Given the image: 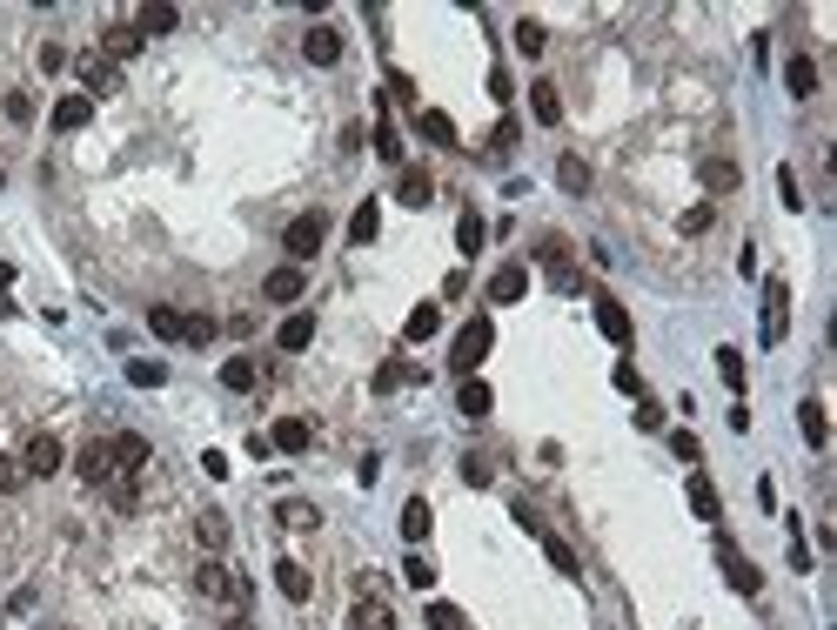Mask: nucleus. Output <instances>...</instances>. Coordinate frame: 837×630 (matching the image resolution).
<instances>
[{
  "label": "nucleus",
  "mask_w": 837,
  "mask_h": 630,
  "mask_svg": "<svg viewBox=\"0 0 837 630\" xmlns=\"http://www.w3.org/2000/svg\"><path fill=\"white\" fill-rule=\"evenodd\" d=\"M322 242H329V215H322V208H302V215L282 228V248H288V262H295V269H302Z\"/></svg>",
  "instance_id": "nucleus-1"
},
{
  "label": "nucleus",
  "mask_w": 837,
  "mask_h": 630,
  "mask_svg": "<svg viewBox=\"0 0 837 630\" xmlns=\"http://www.w3.org/2000/svg\"><path fill=\"white\" fill-rule=\"evenodd\" d=\"M195 590L208 597V604H242V597H248V584H242V577H235L221 557H208V563L195 570Z\"/></svg>",
  "instance_id": "nucleus-2"
},
{
  "label": "nucleus",
  "mask_w": 837,
  "mask_h": 630,
  "mask_svg": "<svg viewBox=\"0 0 837 630\" xmlns=\"http://www.w3.org/2000/svg\"><path fill=\"white\" fill-rule=\"evenodd\" d=\"M489 349H496V322L476 315V322H463V336H456V349H449V369H476Z\"/></svg>",
  "instance_id": "nucleus-3"
},
{
  "label": "nucleus",
  "mask_w": 837,
  "mask_h": 630,
  "mask_svg": "<svg viewBox=\"0 0 837 630\" xmlns=\"http://www.w3.org/2000/svg\"><path fill=\"white\" fill-rule=\"evenodd\" d=\"M784 329H791V289H784V282H764V322H757V336L777 349Z\"/></svg>",
  "instance_id": "nucleus-4"
},
{
  "label": "nucleus",
  "mask_w": 837,
  "mask_h": 630,
  "mask_svg": "<svg viewBox=\"0 0 837 630\" xmlns=\"http://www.w3.org/2000/svg\"><path fill=\"white\" fill-rule=\"evenodd\" d=\"M74 476H81L88 490H108L114 483V450L108 443H81V450H74Z\"/></svg>",
  "instance_id": "nucleus-5"
},
{
  "label": "nucleus",
  "mask_w": 837,
  "mask_h": 630,
  "mask_svg": "<svg viewBox=\"0 0 837 630\" xmlns=\"http://www.w3.org/2000/svg\"><path fill=\"white\" fill-rule=\"evenodd\" d=\"M61 463H67L61 436H47V429H41V436H27V450H21V470H27V476H54Z\"/></svg>",
  "instance_id": "nucleus-6"
},
{
  "label": "nucleus",
  "mask_w": 837,
  "mask_h": 630,
  "mask_svg": "<svg viewBox=\"0 0 837 630\" xmlns=\"http://www.w3.org/2000/svg\"><path fill=\"white\" fill-rule=\"evenodd\" d=\"M543 262H550V282H556L563 295H576V289H583V269L570 262V248H563V235H543Z\"/></svg>",
  "instance_id": "nucleus-7"
},
{
  "label": "nucleus",
  "mask_w": 837,
  "mask_h": 630,
  "mask_svg": "<svg viewBox=\"0 0 837 630\" xmlns=\"http://www.w3.org/2000/svg\"><path fill=\"white\" fill-rule=\"evenodd\" d=\"M717 557H724L730 590H737V597H757V590H764V570H757L750 557H737V550H730V537H717Z\"/></svg>",
  "instance_id": "nucleus-8"
},
{
  "label": "nucleus",
  "mask_w": 837,
  "mask_h": 630,
  "mask_svg": "<svg viewBox=\"0 0 837 630\" xmlns=\"http://www.w3.org/2000/svg\"><path fill=\"white\" fill-rule=\"evenodd\" d=\"M108 450H114V476H134L141 463H148V436L121 429V436H108Z\"/></svg>",
  "instance_id": "nucleus-9"
},
{
  "label": "nucleus",
  "mask_w": 837,
  "mask_h": 630,
  "mask_svg": "<svg viewBox=\"0 0 837 630\" xmlns=\"http://www.w3.org/2000/svg\"><path fill=\"white\" fill-rule=\"evenodd\" d=\"M596 329L617 342V349H630V315H623L617 295H596Z\"/></svg>",
  "instance_id": "nucleus-10"
},
{
  "label": "nucleus",
  "mask_w": 837,
  "mask_h": 630,
  "mask_svg": "<svg viewBox=\"0 0 837 630\" xmlns=\"http://www.w3.org/2000/svg\"><path fill=\"white\" fill-rule=\"evenodd\" d=\"M349 630H396V610L382 597H355L349 604Z\"/></svg>",
  "instance_id": "nucleus-11"
},
{
  "label": "nucleus",
  "mask_w": 837,
  "mask_h": 630,
  "mask_svg": "<svg viewBox=\"0 0 837 630\" xmlns=\"http://www.w3.org/2000/svg\"><path fill=\"white\" fill-rule=\"evenodd\" d=\"M523 289H529V275L516 269V262H503V269L489 275V302H496V309H509V302H523Z\"/></svg>",
  "instance_id": "nucleus-12"
},
{
  "label": "nucleus",
  "mask_w": 837,
  "mask_h": 630,
  "mask_svg": "<svg viewBox=\"0 0 837 630\" xmlns=\"http://www.w3.org/2000/svg\"><path fill=\"white\" fill-rule=\"evenodd\" d=\"M429 195H436L429 168H402V175H396V202L402 208H429Z\"/></svg>",
  "instance_id": "nucleus-13"
},
{
  "label": "nucleus",
  "mask_w": 837,
  "mask_h": 630,
  "mask_svg": "<svg viewBox=\"0 0 837 630\" xmlns=\"http://www.w3.org/2000/svg\"><path fill=\"white\" fill-rule=\"evenodd\" d=\"M141 54V34H134V21H114L108 34H101V61H134Z\"/></svg>",
  "instance_id": "nucleus-14"
},
{
  "label": "nucleus",
  "mask_w": 837,
  "mask_h": 630,
  "mask_svg": "<svg viewBox=\"0 0 837 630\" xmlns=\"http://www.w3.org/2000/svg\"><path fill=\"white\" fill-rule=\"evenodd\" d=\"M456 409H463V416H489V409H496V389H489L483 376H463V383H456Z\"/></svg>",
  "instance_id": "nucleus-15"
},
{
  "label": "nucleus",
  "mask_w": 837,
  "mask_h": 630,
  "mask_svg": "<svg viewBox=\"0 0 837 630\" xmlns=\"http://www.w3.org/2000/svg\"><path fill=\"white\" fill-rule=\"evenodd\" d=\"M302 54H309L315 68H335V61H342V34H335V27H309Z\"/></svg>",
  "instance_id": "nucleus-16"
},
{
  "label": "nucleus",
  "mask_w": 837,
  "mask_h": 630,
  "mask_svg": "<svg viewBox=\"0 0 837 630\" xmlns=\"http://www.w3.org/2000/svg\"><path fill=\"white\" fill-rule=\"evenodd\" d=\"M416 135L429 141V148H456V121H449L442 108H422L416 114Z\"/></svg>",
  "instance_id": "nucleus-17"
},
{
  "label": "nucleus",
  "mask_w": 837,
  "mask_h": 630,
  "mask_svg": "<svg viewBox=\"0 0 837 630\" xmlns=\"http://www.w3.org/2000/svg\"><path fill=\"white\" fill-rule=\"evenodd\" d=\"M309 436H315V429L302 423V416H282V423L268 429V443H275V450H288V456H302V450H309Z\"/></svg>",
  "instance_id": "nucleus-18"
},
{
  "label": "nucleus",
  "mask_w": 837,
  "mask_h": 630,
  "mask_svg": "<svg viewBox=\"0 0 837 630\" xmlns=\"http://www.w3.org/2000/svg\"><path fill=\"white\" fill-rule=\"evenodd\" d=\"M275 584H282V597H288V604H309V597H315V584H309V570H302V563H275Z\"/></svg>",
  "instance_id": "nucleus-19"
},
{
  "label": "nucleus",
  "mask_w": 837,
  "mask_h": 630,
  "mask_svg": "<svg viewBox=\"0 0 837 630\" xmlns=\"http://www.w3.org/2000/svg\"><path fill=\"white\" fill-rule=\"evenodd\" d=\"M529 114H536L543 128L563 121V94H556V81H536V88H529Z\"/></svg>",
  "instance_id": "nucleus-20"
},
{
  "label": "nucleus",
  "mask_w": 837,
  "mask_h": 630,
  "mask_svg": "<svg viewBox=\"0 0 837 630\" xmlns=\"http://www.w3.org/2000/svg\"><path fill=\"white\" fill-rule=\"evenodd\" d=\"M797 429H804L811 450H824V443H831V416H824V403H797Z\"/></svg>",
  "instance_id": "nucleus-21"
},
{
  "label": "nucleus",
  "mask_w": 837,
  "mask_h": 630,
  "mask_svg": "<svg viewBox=\"0 0 837 630\" xmlns=\"http://www.w3.org/2000/svg\"><path fill=\"white\" fill-rule=\"evenodd\" d=\"M275 523H282V530H315V523H322V510H315V503H302V496H282V503H275Z\"/></svg>",
  "instance_id": "nucleus-22"
},
{
  "label": "nucleus",
  "mask_w": 837,
  "mask_h": 630,
  "mask_svg": "<svg viewBox=\"0 0 837 630\" xmlns=\"http://www.w3.org/2000/svg\"><path fill=\"white\" fill-rule=\"evenodd\" d=\"M784 81H791L797 101H811V94H817V61H811V54H791V61H784Z\"/></svg>",
  "instance_id": "nucleus-23"
},
{
  "label": "nucleus",
  "mask_w": 837,
  "mask_h": 630,
  "mask_svg": "<svg viewBox=\"0 0 837 630\" xmlns=\"http://www.w3.org/2000/svg\"><path fill=\"white\" fill-rule=\"evenodd\" d=\"M88 114H94L88 94H67V101H54V128H61V135H74V128H88Z\"/></svg>",
  "instance_id": "nucleus-24"
},
{
  "label": "nucleus",
  "mask_w": 837,
  "mask_h": 630,
  "mask_svg": "<svg viewBox=\"0 0 837 630\" xmlns=\"http://www.w3.org/2000/svg\"><path fill=\"white\" fill-rule=\"evenodd\" d=\"M221 383L235 389V396H255V389H262V369L248 356H235V362H221Z\"/></svg>",
  "instance_id": "nucleus-25"
},
{
  "label": "nucleus",
  "mask_w": 837,
  "mask_h": 630,
  "mask_svg": "<svg viewBox=\"0 0 837 630\" xmlns=\"http://www.w3.org/2000/svg\"><path fill=\"white\" fill-rule=\"evenodd\" d=\"M175 27H181V14H175V7H161V0L134 14V34H141V41H148V34H175Z\"/></svg>",
  "instance_id": "nucleus-26"
},
{
  "label": "nucleus",
  "mask_w": 837,
  "mask_h": 630,
  "mask_svg": "<svg viewBox=\"0 0 837 630\" xmlns=\"http://www.w3.org/2000/svg\"><path fill=\"white\" fill-rule=\"evenodd\" d=\"M262 295H268V302H295V295H302V269H295V262H282V269L262 282Z\"/></svg>",
  "instance_id": "nucleus-27"
},
{
  "label": "nucleus",
  "mask_w": 837,
  "mask_h": 630,
  "mask_svg": "<svg viewBox=\"0 0 837 630\" xmlns=\"http://www.w3.org/2000/svg\"><path fill=\"white\" fill-rule=\"evenodd\" d=\"M275 342H282L288 356H295V349H309V342H315V315H288L282 329H275Z\"/></svg>",
  "instance_id": "nucleus-28"
},
{
  "label": "nucleus",
  "mask_w": 837,
  "mask_h": 630,
  "mask_svg": "<svg viewBox=\"0 0 837 630\" xmlns=\"http://www.w3.org/2000/svg\"><path fill=\"white\" fill-rule=\"evenodd\" d=\"M683 496H690V510H697L704 523H717L724 503H717V483H710V476H690V490H683Z\"/></svg>",
  "instance_id": "nucleus-29"
},
{
  "label": "nucleus",
  "mask_w": 837,
  "mask_h": 630,
  "mask_svg": "<svg viewBox=\"0 0 837 630\" xmlns=\"http://www.w3.org/2000/svg\"><path fill=\"white\" fill-rule=\"evenodd\" d=\"M195 537H201V550H208V557H221V550H228V517H215V510H201Z\"/></svg>",
  "instance_id": "nucleus-30"
},
{
  "label": "nucleus",
  "mask_w": 837,
  "mask_h": 630,
  "mask_svg": "<svg viewBox=\"0 0 837 630\" xmlns=\"http://www.w3.org/2000/svg\"><path fill=\"white\" fill-rule=\"evenodd\" d=\"M81 81H88L94 94H114V88H121V68H114V61H101V54H94V61H81Z\"/></svg>",
  "instance_id": "nucleus-31"
},
{
  "label": "nucleus",
  "mask_w": 837,
  "mask_h": 630,
  "mask_svg": "<svg viewBox=\"0 0 837 630\" xmlns=\"http://www.w3.org/2000/svg\"><path fill=\"white\" fill-rule=\"evenodd\" d=\"M375 235H382V202H362L349 215V242H375Z\"/></svg>",
  "instance_id": "nucleus-32"
},
{
  "label": "nucleus",
  "mask_w": 837,
  "mask_h": 630,
  "mask_svg": "<svg viewBox=\"0 0 837 630\" xmlns=\"http://www.w3.org/2000/svg\"><path fill=\"white\" fill-rule=\"evenodd\" d=\"M429 523H436V517H429V503H422V496H409V503H402V537L422 543V537H429Z\"/></svg>",
  "instance_id": "nucleus-33"
},
{
  "label": "nucleus",
  "mask_w": 837,
  "mask_h": 630,
  "mask_svg": "<svg viewBox=\"0 0 837 630\" xmlns=\"http://www.w3.org/2000/svg\"><path fill=\"white\" fill-rule=\"evenodd\" d=\"M108 510H121V517L141 510V483H134V476H114V483H108Z\"/></svg>",
  "instance_id": "nucleus-34"
},
{
  "label": "nucleus",
  "mask_w": 837,
  "mask_h": 630,
  "mask_svg": "<svg viewBox=\"0 0 837 630\" xmlns=\"http://www.w3.org/2000/svg\"><path fill=\"white\" fill-rule=\"evenodd\" d=\"M442 329V309L436 302H416V309H409V342H429Z\"/></svg>",
  "instance_id": "nucleus-35"
},
{
  "label": "nucleus",
  "mask_w": 837,
  "mask_h": 630,
  "mask_svg": "<svg viewBox=\"0 0 837 630\" xmlns=\"http://www.w3.org/2000/svg\"><path fill=\"white\" fill-rule=\"evenodd\" d=\"M489 242V222H483V215H469V208H463V222H456V248H463V255H476V248H483Z\"/></svg>",
  "instance_id": "nucleus-36"
},
{
  "label": "nucleus",
  "mask_w": 837,
  "mask_h": 630,
  "mask_svg": "<svg viewBox=\"0 0 837 630\" xmlns=\"http://www.w3.org/2000/svg\"><path fill=\"white\" fill-rule=\"evenodd\" d=\"M704 188H737V161H724V155H704Z\"/></svg>",
  "instance_id": "nucleus-37"
},
{
  "label": "nucleus",
  "mask_w": 837,
  "mask_h": 630,
  "mask_svg": "<svg viewBox=\"0 0 837 630\" xmlns=\"http://www.w3.org/2000/svg\"><path fill=\"white\" fill-rule=\"evenodd\" d=\"M181 322H188V315L168 309V302H161V309H148V329H155L161 342H181Z\"/></svg>",
  "instance_id": "nucleus-38"
},
{
  "label": "nucleus",
  "mask_w": 837,
  "mask_h": 630,
  "mask_svg": "<svg viewBox=\"0 0 837 630\" xmlns=\"http://www.w3.org/2000/svg\"><path fill=\"white\" fill-rule=\"evenodd\" d=\"M556 181H563V188H570V195H583V188H590V161L563 155V161H556Z\"/></svg>",
  "instance_id": "nucleus-39"
},
{
  "label": "nucleus",
  "mask_w": 837,
  "mask_h": 630,
  "mask_svg": "<svg viewBox=\"0 0 837 630\" xmlns=\"http://www.w3.org/2000/svg\"><path fill=\"white\" fill-rule=\"evenodd\" d=\"M543 47H550V34H543V21H516V54H529V61H536Z\"/></svg>",
  "instance_id": "nucleus-40"
},
{
  "label": "nucleus",
  "mask_w": 837,
  "mask_h": 630,
  "mask_svg": "<svg viewBox=\"0 0 837 630\" xmlns=\"http://www.w3.org/2000/svg\"><path fill=\"white\" fill-rule=\"evenodd\" d=\"M215 336H221V322H208V315H188V322H181V342H195V349H208Z\"/></svg>",
  "instance_id": "nucleus-41"
},
{
  "label": "nucleus",
  "mask_w": 837,
  "mask_h": 630,
  "mask_svg": "<svg viewBox=\"0 0 837 630\" xmlns=\"http://www.w3.org/2000/svg\"><path fill=\"white\" fill-rule=\"evenodd\" d=\"M409 376H416L409 362H382V369H375V396H389V389H402Z\"/></svg>",
  "instance_id": "nucleus-42"
},
{
  "label": "nucleus",
  "mask_w": 837,
  "mask_h": 630,
  "mask_svg": "<svg viewBox=\"0 0 837 630\" xmlns=\"http://www.w3.org/2000/svg\"><path fill=\"white\" fill-rule=\"evenodd\" d=\"M429 630H469V617L456 604H442V597H436V604H429Z\"/></svg>",
  "instance_id": "nucleus-43"
},
{
  "label": "nucleus",
  "mask_w": 837,
  "mask_h": 630,
  "mask_svg": "<svg viewBox=\"0 0 837 630\" xmlns=\"http://www.w3.org/2000/svg\"><path fill=\"white\" fill-rule=\"evenodd\" d=\"M128 383L134 389H161V383H168V369H161V362H128Z\"/></svg>",
  "instance_id": "nucleus-44"
},
{
  "label": "nucleus",
  "mask_w": 837,
  "mask_h": 630,
  "mask_svg": "<svg viewBox=\"0 0 837 630\" xmlns=\"http://www.w3.org/2000/svg\"><path fill=\"white\" fill-rule=\"evenodd\" d=\"M543 557H550L556 570H563V577H576V550H570L563 537H543Z\"/></svg>",
  "instance_id": "nucleus-45"
},
{
  "label": "nucleus",
  "mask_w": 837,
  "mask_h": 630,
  "mask_svg": "<svg viewBox=\"0 0 837 630\" xmlns=\"http://www.w3.org/2000/svg\"><path fill=\"white\" fill-rule=\"evenodd\" d=\"M375 155H382V161H396V155H402V135H396V121H375Z\"/></svg>",
  "instance_id": "nucleus-46"
},
{
  "label": "nucleus",
  "mask_w": 837,
  "mask_h": 630,
  "mask_svg": "<svg viewBox=\"0 0 837 630\" xmlns=\"http://www.w3.org/2000/svg\"><path fill=\"white\" fill-rule=\"evenodd\" d=\"M717 376H724L730 389H744V356H737V349H717Z\"/></svg>",
  "instance_id": "nucleus-47"
},
{
  "label": "nucleus",
  "mask_w": 837,
  "mask_h": 630,
  "mask_svg": "<svg viewBox=\"0 0 837 630\" xmlns=\"http://www.w3.org/2000/svg\"><path fill=\"white\" fill-rule=\"evenodd\" d=\"M0 108H7V121H14V128H21V121H34V94H7V101H0Z\"/></svg>",
  "instance_id": "nucleus-48"
},
{
  "label": "nucleus",
  "mask_w": 837,
  "mask_h": 630,
  "mask_svg": "<svg viewBox=\"0 0 837 630\" xmlns=\"http://www.w3.org/2000/svg\"><path fill=\"white\" fill-rule=\"evenodd\" d=\"M509 148H516V121H496V128H489V155H509Z\"/></svg>",
  "instance_id": "nucleus-49"
},
{
  "label": "nucleus",
  "mask_w": 837,
  "mask_h": 630,
  "mask_svg": "<svg viewBox=\"0 0 837 630\" xmlns=\"http://www.w3.org/2000/svg\"><path fill=\"white\" fill-rule=\"evenodd\" d=\"M21 483H27V470H21V456H0V490L14 496V490H21Z\"/></svg>",
  "instance_id": "nucleus-50"
},
{
  "label": "nucleus",
  "mask_w": 837,
  "mask_h": 630,
  "mask_svg": "<svg viewBox=\"0 0 837 630\" xmlns=\"http://www.w3.org/2000/svg\"><path fill=\"white\" fill-rule=\"evenodd\" d=\"M402 577H409L416 590H429V584H436V563H429V557H409V570H402Z\"/></svg>",
  "instance_id": "nucleus-51"
},
{
  "label": "nucleus",
  "mask_w": 837,
  "mask_h": 630,
  "mask_svg": "<svg viewBox=\"0 0 837 630\" xmlns=\"http://www.w3.org/2000/svg\"><path fill=\"white\" fill-rule=\"evenodd\" d=\"M637 429H663V409L650 396H637Z\"/></svg>",
  "instance_id": "nucleus-52"
},
{
  "label": "nucleus",
  "mask_w": 837,
  "mask_h": 630,
  "mask_svg": "<svg viewBox=\"0 0 837 630\" xmlns=\"http://www.w3.org/2000/svg\"><path fill=\"white\" fill-rule=\"evenodd\" d=\"M41 68H47V74H61V68H67V47H61V41H47V47H41Z\"/></svg>",
  "instance_id": "nucleus-53"
},
{
  "label": "nucleus",
  "mask_w": 837,
  "mask_h": 630,
  "mask_svg": "<svg viewBox=\"0 0 837 630\" xmlns=\"http://www.w3.org/2000/svg\"><path fill=\"white\" fill-rule=\"evenodd\" d=\"M670 450H677L683 463H697V436H690V429H677V436H670Z\"/></svg>",
  "instance_id": "nucleus-54"
},
{
  "label": "nucleus",
  "mask_w": 837,
  "mask_h": 630,
  "mask_svg": "<svg viewBox=\"0 0 837 630\" xmlns=\"http://www.w3.org/2000/svg\"><path fill=\"white\" fill-rule=\"evenodd\" d=\"M777 195H784V208H797V175L791 168H777Z\"/></svg>",
  "instance_id": "nucleus-55"
},
{
  "label": "nucleus",
  "mask_w": 837,
  "mask_h": 630,
  "mask_svg": "<svg viewBox=\"0 0 837 630\" xmlns=\"http://www.w3.org/2000/svg\"><path fill=\"white\" fill-rule=\"evenodd\" d=\"M617 389H623V396H643V376H637V369H630V362H623V369H617Z\"/></svg>",
  "instance_id": "nucleus-56"
},
{
  "label": "nucleus",
  "mask_w": 837,
  "mask_h": 630,
  "mask_svg": "<svg viewBox=\"0 0 837 630\" xmlns=\"http://www.w3.org/2000/svg\"><path fill=\"white\" fill-rule=\"evenodd\" d=\"M228 630H255V624H248V617H228Z\"/></svg>",
  "instance_id": "nucleus-57"
},
{
  "label": "nucleus",
  "mask_w": 837,
  "mask_h": 630,
  "mask_svg": "<svg viewBox=\"0 0 837 630\" xmlns=\"http://www.w3.org/2000/svg\"><path fill=\"white\" fill-rule=\"evenodd\" d=\"M0 188H7V175H0Z\"/></svg>",
  "instance_id": "nucleus-58"
},
{
  "label": "nucleus",
  "mask_w": 837,
  "mask_h": 630,
  "mask_svg": "<svg viewBox=\"0 0 837 630\" xmlns=\"http://www.w3.org/2000/svg\"><path fill=\"white\" fill-rule=\"evenodd\" d=\"M0 617H7V610H0Z\"/></svg>",
  "instance_id": "nucleus-59"
}]
</instances>
